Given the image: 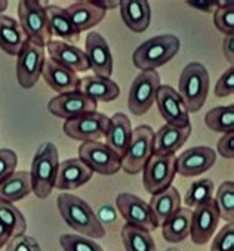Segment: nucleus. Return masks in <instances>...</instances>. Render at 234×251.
I'll list each match as a JSON object with an SVG mask.
<instances>
[{
    "label": "nucleus",
    "instance_id": "nucleus-1",
    "mask_svg": "<svg viewBox=\"0 0 234 251\" xmlns=\"http://www.w3.org/2000/svg\"><path fill=\"white\" fill-rule=\"evenodd\" d=\"M57 205L65 223L83 236L99 239L105 235V227L96 217L90 205L73 194H59Z\"/></svg>",
    "mask_w": 234,
    "mask_h": 251
},
{
    "label": "nucleus",
    "instance_id": "nucleus-2",
    "mask_svg": "<svg viewBox=\"0 0 234 251\" xmlns=\"http://www.w3.org/2000/svg\"><path fill=\"white\" fill-rule=\"evenodd\" d=\"M181 48V42L174 34H162L141 43L134 55L132 62L141 71H156L168 64Z\"/></svg>",
    "mask_w": 234,
    "mask_h": 251
},
{
    "label": "nucleus",
    "instance_id": "nucleus-3",
    "mask_svg": "<svg viewBox=\"0 0 234 251\" xmlns=\"http://www.w3.org/2000/svg\"><path fill=\"white\" fill-rule=\"evenodd\" d=\"M58 167L59 154L57 147L52 142L42 144L37 152L34 154L30 170L33 192L37 198L45 200L51 195L52 189L55 188Z\"/></svg>",
    "mask_w": 234,
    "mask_h": 251
},
{
    "label": "nucleus",
    "instance_id": "nucleus-4",
    "mask_svg": "<svg viewBox=\"0 0 234 251\" xmlns=\"http://www.w3.org/2000/svg\"><path fill=\"white\" fill-rule=\"evenodd\" d=\"M209 73L200 62H190L182 70L178 80V95L188 112H199L209 93Z\"/></svg>",
    "mask_w": 234,
    "mask_h": 251
},
{
    "label": "nucleus",
    "instance_id": "nucleus-5",
    "mask_svg": "<svg viewBox=\"0 0 234 251\" xmlns=\"http://www.w3.org/2000/svg\"><path fill=\"white\" fill-rule=\"evenodd\" d=\"M18 20L27 39L34 45L45 48L52 42L46 8L37 0H21L18 3Z\"/></svg>",
    "mask_w": 234,
    "mask_h": 251
},
{
    "label": "nucleus",
    "instance_id": "nucleus-6",
    "mask_svg": "<svg viewBox=\"0 0 234 251\" xmlns=\"http://www.w3.org/2000/svg\"><path fill=\"white\" fill-rule=\"evenodd\" d=\"M154 130L150 126H138L132 130L129 147L122 158V170L128 175H138L153 157Z\"/></svg>",
    "mask_w": 234,
    "mask_h": 251
},
{
    "label": "nucleus",
    "instance_id": "nucleus-7",
    "mask_svg": "<svg viewBox=\"0 0 234 251\" xmlns=\"http://www.w3.org/2000/svg\"><path fill=\"white\" fill-rule=\"evenodd\" d=\"M160 87V75L157 71H141L131 84L128 106L135 115H144L156 102Z\"/></svg>",
    "mask_w": 234,
    "mask_h": 251
},
{
    "label": "nucleus",
    "instance_id": "nucleus-8",
    "mask_svg": "<svg viewBox=\"0 0 234 251\" xmlns=\"http://www.w3.org/2000/svg\"><path fill=\"white\" fill-rule=\"evenodd\" d=\"M79 158L93 172L102 176H113L122 169V158L104 142H82Z\"/></svg>",
    "mask_w": 234,
    "mask_h": 251
},
{
    "label": "nucleus",
    "instance_id": "nucleus-9",
    "mask_svg": "<svg viewBox=\"0 0 234 251\" xmlns=\"http://www.w3.org/2000/svg\"><path fill=\"white\" fill-rule=\"evenodd\" d=\"M45 48L27 40L21 52L17 55V80L21 87L31 89L42 77L45 65Z\"/></svg>",
    "mask_w": 234,
    "mask_h": 251
},
{
    "label": "nucleus",
    "instance_id": "nucleus-10",
    "mask_svg": "<svg viewBox=\"0 0 234 251\" xmlns=\"http://www.w3.org/2000/svg\"><path fill=\"white\" fill-rule=\"evenodd\" d=\"M110 118L98 111L85 114L74 120H67L64 123V133L80 142H98L104 138Z\"/></svg>",
    "mask_w": 234,
    "mask_h": 251
},
{
    "label": "nucleus",
    "instance_id": "nucleus-11",
    "mask_svg": "<svg viewBox=\"0 0 234 251\" xmlns=\"http://www.w3.org/2000/svg\"><path fill=\"white\" fill-rule=\"evenodd\" d=\"M176 157L153 155L143 170V183L148 194L154 195L172 186L176 175Z\"/></svg>",
    "mask_w": 234,
    "mask_h": 251
},
{
    "label": "nucleus",
    "instance_id": "nucleus-12",
    "mask_svg": "<svg viewBox=\"0 0 234 251\" xmlns=\"http://www.w3.org/2000/svg\"><path fill=\"white\" fill-rule=\"evenodd\" d=\"M48 109L55 117H59L67 121L96 111L98 102H95L80 90H76L52 98L48 103Z\"/></svg>",
    "mask_w": 234,
    "mask_h": 251
},
{
    "label": "nucleus",
    "instance_id": "nucleus-13",
    "mask_svg": "<svg viewBox=\"0 0 234 251\" xmlns=\"http://www.w3.org/2000/svg\"><path fill=\"white\" fill-rule=\"evenodd\" d=\"M116 208L120 213V216L126 220L128 225L138 226L148 232L159 227L153 219L148 202H146L144 200H141L140 197H137L134 194L123 192V194L117 195Z\"/></svg>",
    "mask_w": 234,
    "mask_h": 251
},
{
    "label": "nucleus",
    "instance_id": "nucleus-14",
    "mask_svg": "<svg viewBox=\"0 0 234 251\" xmlns=\"http://www.w3.org/2000/svg\"><path fill=\"white\" fill-rule=\"evenodd\" d=\"M156 103L166 124H172L176 126V127H188V126H191L190 112L187 111V106L184 105L181 96L174 87L168 84H160L156 96Z\"/></svg>",
    "mask_w": 234,
    "mask_h": 251
},
{
    "label": "nucleus",
    "instance_id": "nucleus-15",
    "mask_svg": "<svg viewBox=\"0 0 234 251\" xmlns=\"http://www.w3.org/2000/svg\"><path fill=\"white\" fill-rule=\"evenodd\" d=\"M219 213L216 210L213 198L196 207L191 211V225H190V236L191 241L197 245H203L212 239L215 230L219 225Z\"/></svg>",
    "mask_w": 234,
    "mask_h": 251
},
{
    "label": "nucleus",
    "instance_id": "nucleus-16",
    "mask_svg": "<svg viewBox=\"0 0 234 251\" xmlns=\"http://www.w3.org/2000/svg\"><path fill=\"white\" fill-rule=\"evenodd\" d=\"M85 53L90 70L96 77L110 78L113 74V56L105 39L96 33L90 31L85 40Z\"/></svg>",
    "mask_w": 234,
    "mask_h": 251
},
{
    "label": "nucleus",
    "instance_id": "nucleus-17",
    "mask_svg": "<svg viewBox=\"0 0 234 251\" xmlns=\"http://www.w3.org/2000/svg\"><path fill=\"white\" fill-rule=\"evenodd\" d=\"M216 154L209 147H193L176 157V173L184 177H196L212 169Z\"/></svg>",
    "mask_w": 234,
    "mask_h": 251
},
{
    "label": "nucleus",
    "instance_id": "nucleus-18",
    "mask_svg": "<svg viewBox=\"0 0 234 251\" xmlns=\"http://www.w3.org/2000/svg\"><path fill=\"white\" fill-rule=\"evenodd\" d=\"M193 127H176L172 124H165L163 127L154 133L153 139V155L171 157L178 152V150L188 141Z\"/></svg>",
    "mask_w": 234,
    "mask_h": 251
},
{
    "label": "nucleus",
    "instance_id": "nucleus-19",
    "mask_svg": "<svg viewBox=\"0 0 234 251\" xmlns=\"http://www.w3.org/2000/svg\"><path fill=\"white\" fill-rule=\"evenodd\" d=\"M93 176V172L80 160V158H68L59 163L55 188L65 192L74 191L83 185H86Z\"/></svg>",
    "mask_w": 234,
    "mask_h": 251
},
{
    "label": "nucleus",
    "instance_id": "nucleus-20",
    "mask_svg": "<svg viewBox=\"0 0 234 251\" xmlns=\"http://www.w3.org/2000/svg\"><path fill=\"white\" fill-rule=\"evenodd\" d=\"M104 138L105 145L120 158H123L132 138V126L128 115H125L123 112H116L108 121Z\"/></svg>",
    "mask_w": 234,
    "mask_h": 251
},
{
    "label": "nucleus",
    "instance_id": "nucleus-21",
    "mask_svg": "<svg viewBox=\"0 0 234 251\" xmlns=\"http://www.w3.org/2000/svg\"><path fill=\"white\" fill-rule=\"evenodd\" d=\"M46 48L49 52V59L55 61L57 64L74 73H85L90 70L86 53L80 48L59 40H52Z\"/></svg>",
    "mask_w": 234,
    "mask_h": 251
},
{
    "label": "nucleus",
    "instance_id": "nucleus-22",
    "mask_svg": "<svg viewBox=\"0 0 234 251\" xmlns=\"http://www.w3.org/2000/svg\"><path fill=\"white\" fill-rule=\"evenodd\" d=\"M42 77L45 78L46 84L52 90H55L58 95L76 92V90H79V86H80V78H79L77 73L57 64L52 59L45 61Z\"/></svg>",
    "mask_w": 234,
    "mask_h": 251
},
{
    "label": "nucleus",
    "instance_id": "nucleus-23",
    "mask_svg": "<svg viewBox=\"0 0 234 251\" xmlns=\"http://www.w3.org/2000/svg\"><path fill=\"white\" fill-rule=\"evenodd\" d=\"M120 15L126 27L134 33H144L151 21L150 3L146 0H120Z\"/></svg>",
    "mask_w": 234,
    "mask_h": 251
},
{
    "label": "nucleus",
    "instance_id": "nucleus-24",
    "mask_svg": "<svg viewBox=\"0 0 234 251\" xmlns=\"http://www.w3.org/2000/svg\"><path fill=\"white\" fill-rule=\"evenodd\" d=\"M20 23L8 15H0V49L8 55H18L27 42Z\"/></svg>",
    "mask_w": 234,
    "mask_h": 251
},
{
    "label": "nucleus",
    "instance_id": "nucleus-25",
    "mask_svg": "<svg viewBox=\"0 0 234 251\" xmlns=\"http://www.w3.org/2000/svg\"><path fill=\"white\" fill-rule=\"evenodd\" d=\"M65 11L79 33L98 25L107 14L104 9L98 8L93 2H74Z\"/></svg>",
    "mask_w": 234,
    "mask_h": 251
},
{
    "label": "nucleus",
    "instance_id": "nucleus-26",
    "mask_svg": "<svg viewBox=\"0 0 234 251\" xmlns=\"http://www.w3.org/2000/svg\"><path fill=\"white\" fill-rule=\"evenodd\" d=\"M148 207L154 222L157 223V226H160L165 220H168L174 213L181 208V197L178 189L169 186L165 191L151 195Z\"/></svg>",
    "mask_w": 234,
    "mask_h": 251
},
{
    "label": "nucleus",
    "instance_id": "nucleus-27",
    "mask_svg": "<svg viewBox=\"0 0 234 251\" xmlns=\"http://www.w3.org/2000/svg\"><path fill=\"white\" fill-rule=\"evenodd\" d=\"M79 90L95 102H111L119 98L120 89L111 78L89 75L80 80Z\"/></svg>",
    "mask_w": 234,
    "mask_h": 251
},
{
    "label": "nucleus",
    "instance_id": "nucleus-28",
    "mask_svg": "<svg viewBox=\"0 0 234 251\" xmlns=\"http://www.w3.org/2000/svg\"><path fill=\"white\" fill-rule=\"evenodd\" d=\"M46 15H48L49 28H51L52 36H57L70 45L80 40V33L73 25V23L64 8H59L55 5L46 6Z\"/></svg>",
    "mask_w": 234,
    "mask_h": 251
},
{
    "label": "nucleus",
    "instance_id": "nucleus-29",
    "mask_svg": "<svg viewBox=\"0 0 234 251\" xmlns=\"http://www.w3.org/2000/svg\"><path fill=\"white\" fill-rule=\"evenodd\" d=\"M33 192L30 172H15L0 183V198L15 202L24 200Z\"/></svg>",
    "mask_w": 234,
    "mask_h": 251
},
{
    "label": "nucleus",
    "instance_id": "nucleus-30",
    "mask_svg": "<svg viewBox=\"0 0 234 251\" xmlns=\"http://www.w3.org/2000/svg\"><path fill=\"white\" fill-rule=\"evenodd\" d=\"M190 225H191V210L181 207L176 213H174L168 220H165L160 225L163 238L172 244L181 242L190 235Z\"/></svg>",
    "mask_w": 234,
    "mask_h": 251
},
{
    "label": "nucleus",
    "instance_id": "nucleus-31",
    "mask_svg": "<svg viewBox=\"0 0 234 251\" xmlns=\"http://www.w3.org/2000/svg\"><path fill=\"white\" fill-rule=\"evenodd\" d=\"M122 241L126 251H157L151 233L138 226L126 223L122 229Z\"/></svg>",
    "mask_w": 234,
    "mask_h": 251
},
{
    "label": "nucleus",
    "instance_id": "nucleus-32",
    "mask_svg": "<svg viewBox=\"0 0 234 251\" xmlns=\"http://www.w3.org/2000/svg\"><path fill=\"white\" fill-rule=\"evenodd\" d=\"M206 126L218 133H231L234 130V106H215L205 115Z\"/></svg>",
    "mask_w": 234,
    "mask_h": 251
},
{
    "label": "nucleus",
    "instance_id": "nucleus-33",
    "mask_svg": "<svg viewBox=\"0 0 234 251\" xmlns=\"http://www.w3.org/2000/svg\"><path fill=\"white\" fill-rule=\"evenodd\" d=\"M0 223L9 229L12 236L23 235L27 230V220L23 213L14 205V202L2 198H0Z\"/></svg>",
    "mask_w": 234,
    "mask_h": 251
},
{
    "label": "nucleus",
    "instance_id": "nucleus-34",
    "mask_svg": "<svg viewBox=\"0 0 234 251\" xmlns=\"http://www.w3.org/2000/svg\"><path fill=\"white\" fill-rule=\"evenodd\" d=\"M215 205L219 213V219L227 223L234 222V183L233 180L222 182L215 194Z\"/></svg>",
    "mask_w": 234,
    "mask_h": 251
},
{
    "label": "nucleus",
    "instance_id": "nucleus-35",
    "mask_svg": "<svg viewBox=\"0 0 234 251\" xmlns=\"http://www.w3.org/2000/svg\"><path fill=\"white\" fill-rule=\"evenodd\" d=\"M213 191H215V186H213V182L210 179H200V180H196L190 185L185 197H184V202L187 207L190 208H196L202 204H206L209 202L213 197Z\"/></svg>",
    "mask_w": 234,
    "mask_h": 251
},
{
    "label": "nucleus",
    "instance_id": "nucleus-36",
    "mask_svg": "<svg viewBox=\"0 0 234 251\" xmlns=\"http://www.w3.org/2000/svg\"><path fill=\"white\" fill-rule=\"evenodd\" d=\"M59 244L64 251H104L96 241L83 235H73V233L61 235Z\"/></svg>",
    "mask_w": 234,
    "mask_h": 251
},
{
    "label": "nucleus",
    "instance_id": "nucleus-37",
    "mask_svg": "<svg viewBox=\"0 0 234 251\" xmlns=\"http://www.w3.org/2000/svg\"><path fill=\"white\" fill-rule=\"evenodd\" d=\"M213 24L224 36H233L234 33V3H218L213 12Z\"/></svg>",
    "mask_w": 234,
    "mask_h": 251
},
{
    "label": "nucleus",
    "instance_id": "nucleus-38",
    "mask_svg": "<svg viewBox=\"0 0 234 251\" xmlns=\"http://www.w3.org/2000/svg\"><path fill=\"white\" fill-rule=\"evenodd\" d=\"M210 251H234V222L219 229L212 241Z\"/></svg>",
    "mask_w": 234,
    "mask_h": 251
},
{
    "label": "nucleus",
    "instance_id": "nucleus-39",
    "mask_svg": "<svg viewBox=\"0 0 234 251\" xmlns=\"http://www.w3.org/2000/svg\"><path fill=\"white\" fill-rule=\"evenodd\" d=\"M18 166V155L8 148L0 150V183L15 173Z\"/></svg>",
    "mask_w": 234,
    "mask_h": 251
},
{
    "label": "nucleus",
    "instance_id": "nucleus-40",
    "mask_svg": "<svg viewBox=\"0 0 234 251\" xmlns=\"http://www.w3.org/2000/svg\"><path fill=\"white\" fill-rule=\"evenodd\" d=\"M6 251H42L40 244L26 233L12 236L6 244Z\"/></svg>",
    "mask_w": 234,
    "mask_h": 251
},
{
    "label": "nucleus",
    "instance_id": "nucleus-41",
    "mask_svg": "<svg viewBox=\"0 0 234 251\" xmlns=\"http://www.w3.org/2000/svg\"><path fill=\"white\" fill-rule=\"evenodd\" d=\"M234 93V68H230L218 78L215 84V96L216 98H227Z\"/></svg>",
    "mask_w": 234,
    "mask_h": 251
},
{
    "label": "nucleus",
    "instance_id": "nucleus-42",
    "mask_svg": "<svg viewBox=\"0 0 234 251\" xmlns=\"http://www.w3.org/2000/svg\"><path fill=\"white\" fill-rule=\"evenodd\" d=\"M216 151L218 154L222 157V158H227V160H233L234 158V133H225L218 145H216Z\"/></svg>",
    "mask_w": 234,
    "mask_h": 251
},
{
    "label": "nucleus",
    "instance_id": "nucleus-43",
    "mask_svg": "<svg viewBox=\"0 0 234 251\" xmlns=\"http://www.w3.org/2000/svg\"><path fill=\"white\" fill-rule=\"evenodd\" d=\"M222 52L228 64H234V36H225L222 42Z\"/></svg>",
    "mask_w": 234,
    "mask_h": 251
},
{
    "label": "nucleus",
    "instance_id": "nucleus-44",
    "mask_svg": "<svg viewBox=\"0 0 234 251\" xmlns=\"http://www.w3.org/2000/svg\"><path fill=\"white\" fill-rule=\"evenodd\" d=\"M188 5L193 8H197V9H205L206 12L216 11V8H218V2H188Z\"/></svg>",
    "mask_w": 234,
    "mask_h": 251
},
{
    "label": "nucleus",
    "instance_id": "nucleus-45",
    "mask_svg": "<svg viewBox=\"0 0 234 251\" xmlns=\"http://www.w3.org/2000/svg\"><path fill=\"white\" fill-rule=\"evenodd\" d=\"M11 238H12V235H11L9 229L5 225L0 223V248H2L3 245H6Z\"/></svg>",
    "mask_w": 234,
    "mask_h": 251
},
{
    "label": "nucleus",
    "instance_id": "nucleus-46",
    "mask_svg": "<svg viewBox=\"0 0 234 251\" xmlns=\"http://www.w3.org/2000/svg\"><path fill=\"white\" fill-rule=\"evenodd\" d=\"M98 8H101V9H104L105 12L108 11V9H114V8H119V2H99V0H95L93 2Z\"/></svg>",
    "mask_w": 234,
    "mask_h": 251
},
{
    "label": "nucleus",
    "instance_id": "nucleus-47",
    "mask_svg": "<svg viewBox=\"0 0 234 251\" xmlns=\"http://www.w3.org/2000/svg\"><path fill=\"white\" fill-rule=\"evenodd\" d=\"M8 9V2L6 0H0V15H2V12H5Z\"/></svg>",
    "mask_w": 234,
    "mask_h": 251
},
{
    "label": "nucleus",
    "instance_id": "nucleus-48",
    "mask_svg": "<svg viewBox=\"0 0 234 251\" xmlns=\"http://www.w3.org/2000/svg\"><path fill=\"white\" fill-rule=\"evenodd\" d=\"M166 251H179L178 248H175V247H172V248H168Z\"/></svg>",
    "mask_w": 234,
    "mask_h": 251
}]
</instances>
